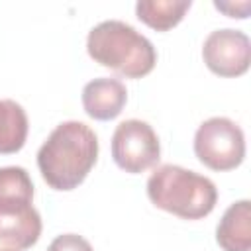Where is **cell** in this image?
I'll list each match as a JSON object with an SVG mask.
<instances>
[{"label":"cell","mask_w":251,"mask_h":251,"mask_svg":"<svg viewBox=\"0 0 251 251\" xmlns=\"http://www.w3.org/2000/svg\"><path fill=\"white\" fill-rule=\"evenodd\" d=\"M202 59L206 67L224 78L241 76L251 63L249 37L239 29H216L202 45Z\"/></svg>","instance_id":"52a82bcc"},{"label":"cell","mask_w":251,"mask_h":251,"mask_svg":"<svg viewBox=\"0 0 251 251\" xmlns=\"http://www.w3.org/2000/svg\"><path fill=\"white\" fill-rule=\"evenodd\" d=\"M27 114L14 100H0V153H18L27 139Z\"/></svg>","instance_id":"30bf717a"},{"label":"cell","mask_w":251,"mask_h":251,"mask_svg":"<svg viewBox=\"0 0 251 251\" xmlns=\"http://www.w3.org/2000/svg\"><path fill=\"white\" fill-rule=\"evenodd\" d=\"M47 251H94L92 245L78 233H63V235H57Z\"/></svg>","instance_id":"7c38bea8"},{"label":"cell","mask_w":251,"mask_h":251,"mask_svg":"<svg viewBox=\"0 0 251 251\" xmlns=\"http://www.w3.org/2000/svg\"><path fill=\"white\" fill-rule=\"evenodd\" d=\"M190 6V0H139L135 4V14L155 31H167L184 18Z\"/></svg>","instance_id":"8fae6325"},{"label":"cell","mask_w":251,"mask_h":251,"mask_svg":"<svg viewBox=\"0 0 251 251\" xmlns=\"http://www.w3.org/2000/svg\"><path fill=\"white\" fill-rule=\"evenodd\" d=\"M147 196L157 208L173 216L200 220L214 210L218 188L204 175L178 165H161L147 180Z\"/></svg>","instance_id":"3957f363"},{"label":"cell","mask_w":251,"mask_h":251,"mask_svg":"<svg viewBox=\"0 0 251 251\" xmlns=\"http://www.w3.org/2000/svg\"><path fill=\"white\" fill-rule=\"evenodd\" d=\"M127 90L118 78H94L82 88V108L92 120L108 122L122 114Z\"/></svg>","instance_id":"ba28073f"},{"label":"cell","mask_w":251,"mask_h":251,"mask_svg":"<svg viewBox=\"0 0 251 251\" xmlns=\"http://www.w3.org/2000/svg\"><path fill=\"white\" fill-rule=\"evenodd\" d=\"M41 216L33 208V182L24 167H0V245L24 251L37 243Z\"/></svg>","instance_id":"277c9868"},{"label":"cell","mask_w":251,"mask_h":251,"mask_svg":"<svg viewBox=\"0 0 251 251\" xmlns=\"http://www.w3.org/2000/svg\"><path fill=\"white\" fill-rule=\"evenodd\" d=\"M112 157L116 165L129 175H139L155 167L161 159V145L155 129L143 120H126L118 124L112 135Z\"/></svg>","instance_id":"8992f818"},{"label":"cell","mask_w":251,"mask_h":251,"mask_svg":"<svg viewBox=\"0 0 251 251\" xmlns=\"http://www.w3.org/2000/svg\"><path fill=\"white\" fill-rule=\"evenodd\" d=\"M194 153L212 171H231L245 159V135L229 118H210L194 133Z\"/></svg>","instance_id":"5b68a950"},{"label":"cell","mask_w":251,"mask_h":251,"mask_svg":"<svg viewBox=\"0 0 251 251\" xmlns=\"http://www.w3.org/2000/svg\"><path fill=\"white\" fill-rule=\"evenodd\" d=\"M0 251H10V249H0Z\"/></svg>","instance_id":"4fadbf2b"},{"label":"cell","mask_w":251,"mask_h":251,"mask_svg":"<svg viewBox=\"0 0 251 251\" xmlns=\"http://www.w3.org/2000/svg\"><path fill=\"white\" fill-rule=\"evenodd\" d=\"M98 159V137L82 122L59 124L37 151V169L53 190L76 188Z\"/></svg>","instance_id":"6da1fadb"},{"label":"cell","mask_w":251,"mask_h":251,"mask_svg":"<svg viewBox=\"0 0 251 251\" xmlns=\"http://www.w3.org/2000/svg\"><path fill=\"white\" fill-rule=\"evenodd\" d=\"M216 241L224 251L251 249V202H233L216 227Z\"/></svg>","instance_id":"9c48e42d"},{"label":"cell","mask_w":251,"mask_h":251,"mask_svg":"<svg viewBox=\"0 0 251 251\" xmlns=\"http://www.w3.org/2000/svg\"><path fill=\"white\" fill-rule=\"evenodd\" d=\"M86 51L94 63L126 78L147 76L157 63L153 43L133 25L120 20H106L94 25L86 37Z\"/></svg>","instance_id":"7a4b0ae2"}]
</instances>
